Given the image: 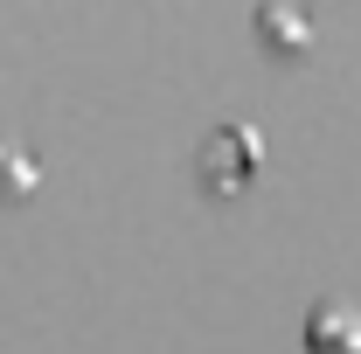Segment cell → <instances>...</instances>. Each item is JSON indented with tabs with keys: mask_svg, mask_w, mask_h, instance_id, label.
<instances>
[{
	"mask_svg": "<svg viewBox=\"0 0 361 354\" xmlns=\"http://www.w3.org/2000/svg\"><path fill=\"white\" fill-rule=\"evenodd\" d=\"M306 341H313V354H361V306L355 299H319L306 312Z\"/></svg>",
	"mask_w": 361,
	"mask_h": 354,
	"instance_id": "1",
	"label": "cell"
},
{
	"mask_svg": "<svg viewBox=\"0 0 361 354\" xmlns=\"http://www.w3.org/2000/svg\"><path fill=\"white\" fill-rule=\"evenodd\" d=\"M202 160H209V174H216V181H243V174H250V160H257V133H250V126H223V133L209 139Z\"/></svg>",
	"mask_w": 361,
	"mask_h": 354,
	"instance_id": "2",
	"label": "cell"
},
{
	"mask_svg": "<svg viewBox=\"0 0 361 354\" xmlns=\"http://www.w3.org/2000/svg\"><path fill=\"white\" fill-rule=\"evenodd\" d=\"M35 181V153L21 139H0V188H28Z\"/></svg>",
	"mask_w": 361,
	"mask_h": 354,
	"instance_id": "3",
	"label": "cell"
}]
</instances>
